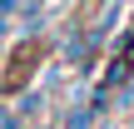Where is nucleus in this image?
<instances>
[{
  "instance_id": "1",
  "label": "nucleus",
  "mask_w": 134,
  "mask_h": 129,
  "mask_svg": "<svg viewBox=\"0 0 134 129\" xmlns=\"http://www.w3.org/2000/svg\"><path fill=\"white\" fill-rule=\"evenodd\" d=\"M90 119H94V104H75L70 119H65V129H90Z\"/></svg>"
},
{
  "instance_id": "2",
  "label": "nucleus",
  "mask_w": 134,
  "mask_h": 129,
  "mask_svg": "<svg viewBox=\"0 0 134 129\" xmlns=\"http://www.w3.org/2000/svg\"><path fill=\"white\" fill-rule=\"evenodd\" d=\"M40 5H45V0H20V10H25V15H35Z\"/></svg>"
},
{
  "instance_id": "3",
  "label": "nucleus",
  "mask_w": 134,
  "mask_h": 129,
  "mask_svg": "<svg viewBox=\"0 0 134 129\" xmlns=\"http://www.w3.org/2000/svg\"><path fill=\"white\" fill-rule=\"evenodd\" d=\"M10 10H20V0H0V15H10Z\"/></svg>"
}]
</instances>
